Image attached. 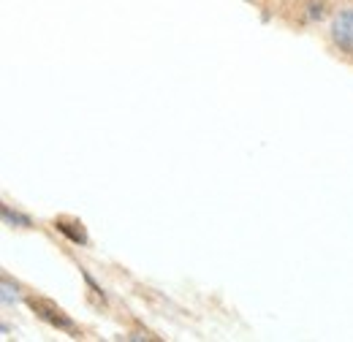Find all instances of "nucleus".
I'll list each match as a JSON object with an SVG mask.
<instances>
[{
	"mask_svg": "<svg viewBox=\"0 0 353 342\" xmlns=\"http://www.w3.org/2000/svg\"><path fill=\"white\" fill-rule=\"evenodd\" d=\"M54 228L60 231V234H65L74 245H88V234H85V225L79 223V220H65V217H57L54 220Z\"/></svg>",
	"mask_w": 353,
	"mask_h": 342,
	"instance_id": "obj_3",
	"label": "nucleus"
},
{
	"mask_svg": "<svg viewBox=\"0 0 353 342\" xmlns=\"http://www.w3.org/2000/svg\"><path fill=\"white\" fill-rule=\"evenodd\" d=\"M25 304L36 312V318H41L44 323H49L52 329H57V332H65L68 337H79V326L57 307V304H52L49 299H41V296H28Z\"/></svg>",
	"mask_w": 353,
	"mask_h": 342,
	"instance_id": "obj_1",
	"label": "nucleus"
},
{
	"mask_svg": "<svg viewBox=\"0 0 353 342\" xmlns=\"http://www.w3.org/2000/svg\"><path fill=\"white\" fill-rule=\"evenodd\" d=\"M305 17L310 22H321L329 17V0H305Z\"/></svg>",
	"mask_w": 353,
	"mask_h": 342,
	"instance_id": "obj_4",
	"label": "nucleus"
},
{
	"mask_svg": "<svg viewBox=\"0 0 353 342\" xmlns=\"http://www.w3.org/2000/svg\"><path fill=\"white\" fill-rule=\"evenodd\" d=\"M332 41L340 52L353 54V8H343L332 22Z\"/></svg>",
	"mask_w": 353,
	"mask_h": 342,
	"instance_id": "obj_2",
	"label": "nucleus"
},
{
	"mask_svg": "<svg viewBox=\"0 0 353 342\" xmlns=\"http://www.w3.org/2000/svg\"><path fill=\"white\" fill-rule=\"evenodd\" d=\"M0 212H3V220H6V225H14V228H30V225H33L28 214L11 210L8 204H3V207H0Z\"/></svg>",
	"mask_w": 353,
	"mask_h": 342,
	"instance_id": "obj_5",
	"label": "nucleus"
},
{
	"mask_svg": "<svg viewBox=\"0 0 353 342\" xmlns=\"http://www.w3.org/2000/svg\"><path fill=\"white\" fill-rule=\"evenodd\" d=\"M3 304H17L19 301V294H17V285H11V277L3 274V294H0Z\"/></svg>",
	"mask_w": 353,
	"mask_h": 342,
	"instance_id": "obj_6",
	"label": "nucleus"
}]
</instances>
